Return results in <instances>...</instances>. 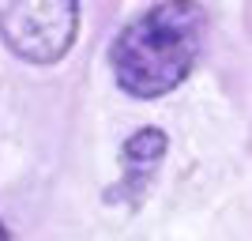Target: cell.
Returning a JSON list of instances; mask_svg holds the SVG:
<instances>
[{
    "label": "cell",
    "instance_id": "1",
    "mask_svg": "<svg viewBox=\"0 0 252 241\" xmlns=\"http://www.w3.org/2000/svg\"><path fill=\"white\" fill-rule=\"evenodd\" d=\"M203 34L207 11L200 0H158L109 45V68L117 87L143 102L177 91L203 49Z\"/></svg>",
    "mask_w": 252,
    "mask_h": 241
},
{
    "label": "cell",
    "instance_id": "2",
    "mask_svg": "<svg viewBox=\"0 0 252 241\" xmlns=\"http://www.w3.org/2000/svg\"><path fill=\"white\" fill-rule=\"evenodd\" d=\"M79 31V0H0V38L27 64H57Z\"/></svg>",
    "mask_w": 252,
    "mask_h": 241
},
{
    "label": "cell",
    "instance_id": "3",
    "mask_svg": "<svg viewBox=\"0 0 252 241\" xmlns=\"http://www.w3.org/2000/svg\"><path fill=\"white\" fill-rule=\"evenodd\" d=\"M166 132L162 128H139L136 136L125 143V155H121V162H125L128 170V181H143L151 177V170L162 162V155H166Z\"/></svg>",
    "mask_w": 252,
    "mask_h": 241
},
{
    "label": "cell",
    "instance_id": "4",
    "mask_svg": "<svg viewBox=\"0 0 252 241\" xmlns=\"http://www.w3.org/2000/svg\"><path fill=\"white\" fill-rule=\"evenodd\" d=\"M0 241H11V230L4 226V222H0Z\"/></svg>",
    "mask_w": 252,
    "mask_h": 241
}]
</instances>
